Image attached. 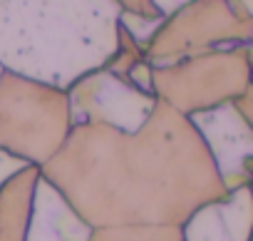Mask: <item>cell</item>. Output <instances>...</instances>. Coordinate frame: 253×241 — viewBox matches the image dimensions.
Instances as JSON below:
<instances>
[{
    "mask_svg": "<svg viewBox=\"0 0 253 241\" xmlns=\"http://www.w3.org/2000/svg\"><path fill=\"white\" fill-rule=\"evenodd\" d=\"M25 167H33V164H25V162L18 159L15 154L0 149V189H3V184H5L10 177H15L18 172H23Z\"/></svg>",
    "mask_w": 253,
    "mask_h": 241,
    "instance_id": "cell-10",
    "label": "cell"
},
{
    "mask_svg": "<svg viewBox=\"0 0 253 241\" xmlns=\"http://www.w3.org/2000/svg\"><path fill=\"white\" fill-rule=\"evenodd\" d=\"M186 3H194V0H152V5L157 8V13L159 15H169V13H174V10H181Z\"/></svg>",
    "mask_w": 253,
    "mask_h": 241,
    "instance_id": "cell-11",
    "label": "cell"
},
{
    "mask_svg": "<svg viewBox=\"0 0 253 241\" xmlns=\"http://www.w3.org/2000/svg\"><path fill=\"white\" fill-rule=\"evenodd\" d=\"M70 117L75 125H109L124 132L139 130L152 114L157 97L142 92L126 77L102 67L67 90Z\"/></svg>",
    "mask_w": 253,
    "mask_h": 241,
    "instance_id": "cell-4",
    "label": "cell"
},
{
    "mask_svg": "<svg viewBox=\"0 0 253 241\" xmlns=\"http://www.w3.org/2000/svg\"><path fill=\"white\" fill-rule=\"evenodd\" d=\"M189 119L196 127L199 137L204 140L226 192L251 187V172H253L251 117H246L231 99L218 107L194 112L189 114Z\"/></svg>",
    "mask_w": 253,
    "mask_h": 241,
    "instance_id": "cell-5",
    "label": "cell"
},
{
    "mask_svg": "<svg viewBox=\"0 0 253 241\" xmlns=\"http://www.w3.org/2000/svg\"><path fill=\"white\" fill-rule=\"evenodd\" d=\"M87 241H184L181 226L134 224V226H102L92 229Z\"/></svg>",
    "mask_w": 253,
    "mask_h": 241,
    "instance_id": "cell-9",
    "label": "cell"
},
{
    "mask_svg": "<svg viewBox=\"0 0 253 241\" xmlns=\"http://www.w3.org/2000/svg\"><path fill=\"white\" fill-rule=\"evenodd\" d=\"M72 130L67 92L15 72L0 75V149L42 167Z\"/></svg>",
    "mask_w": 253,
    "mask_h": 241,
    "instance_id": "cell-3",
    "label": "cell"
},
{
    "mask_svg": "<svg viewBox=\"0 0 253 241\" xmlns=\"http://www.w3.org/2000/svg\"><path fill=\"white\" fill-rule=\"evenodd\" d=\"M251 187H241L196 209L181 226V234L184 241H251Z\"/></svg>",
    "mask_w": 253,
    "mask_h": 241,
    "instance_id": "cell-6",
    "label": "cell"
},
{
    "mask_svg": "<svg viewBox=\"0 0 253 241\" xmlns=\"http://www.w3.org/2000/svg\"><path fill=\"white\" fill-rule=\"evenodd\" d=\"M3 72H5V70H3V67H0V75H3Z\"/></svg>",
    "mask_w": 253,
    "mask_h": 241,
    "instance_id": "cell-12",
    "label": "cell"
},
{
    "mask_svg": "<svg viewBox=\"0 0 253 241\" xmlns=\"http://www.w3.org/2000/svg\"><path fill=\"white\" fill-rule=\"evenodd\" d=\"M119 15L117 0H0V67L67 92L112 62Z\"/></svg>",
    "mask_w": 253,
    "mask_h": 241,
    "instance_id": "cell-2",
    "label": "cell"
},
{
    "mask_svg": "<svg viewBox=\"0 0 253 241\" xmlns=\"http://www.w3.org/2000/svg\"><path fill=\"white\" fill-rule=\"evenodd\" d=\"M40 174L92 229L184 226L228 194L191 119L159 99L134 132L75 125Z\"/></svg>",
    "mask_w": 253,
    "mask_h": 241,
    "instance_id": "cell-1",
    "label": "cell"
},
{
    "mask_svg": "<svg viewBox=\"0 0 253 241\" xmlns=\"http://www.w3.org/2000/svg\"><path fill=\"white\" fill-rule=\"evenodd\" d=\"M40 167H25L0 189V241H25Z\"/></svg>",
    "mask_w": 253,
    "mask_h": 241,
    "instance_id": "cell-8",
    "label": "cell"
},
{
    "mask_svg": "<svg viewBox=\"0 0 253 241\" xmlns=\"http://www.w3.org/2000/svg\"><path fill=\"white\" fill-rule=\"evenodd\" d=\"M92 226L70 206V201L40 174L25 241H87Z\"/></svg>",
    "mask_w": 253,
    "mask_h": 241,
    "instance_id": "cell-7",
    "label": "cell"
}]
</instances>
